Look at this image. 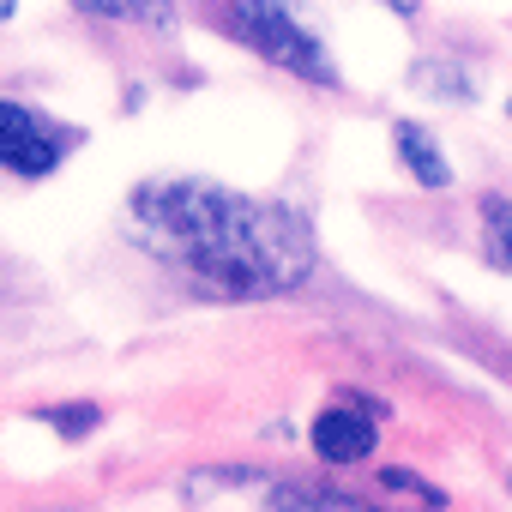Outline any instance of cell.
<instances>
[{"label": "cell", "instance_id": "6da1fadb", "mask_svg": "<svg viewBox=\"0 0 512 512\" xmlns=\"http://www.w3.org/2000/svg\"><path fill=\"white\" fill-rule=\"evenodd\" d=\"M127 211L145 247L241 302L296 290L314 272V235L296 211L217 181H145Z\"/></svg>", "mask_w": 512, "mask_h": 512}, {"label": "cell", "instance_id": "7a4b0ae2", "mask_svg": "<svg viewBox=\"0 0 512 512\" xmlns=\"http://www.w3.org/2000/svg\"><path fill=\"white\" fill-rule=\"evenodd\" d=\"M217 19L229 25L235 43H247L253 55H266L272 67L302 73L308 85H338L332 55L320 49V37H308V31L296 25V13L284 7V0H223Z\"/></svg>", "mask_w": 512, "mask_h": 512}, {"label": "cell", "instance_id": "3957f363", "mask_svg": "<svg viewBox=\"0 0 512 512\" xmlns=\"http://www.w3.org/2000/svg\"><path fill=\"white\" fill-rule=\"evenodd\" d=\"M67 157V133L31 115L25 103H0V169H13L25 181H43Z\"/></svg>", "mask_w": 512, "mask_h": 512}, {"label": "cell", "instance_id": "277c9868", "mask_svg": "<svg viewBox=\"0 0 512 512\" xmlns=\"http://www.w3.org/2000/svg\"><path fill=\"white\" fill-rule=\"evenodd\" d=\"M314 452L326 458V464H362V458H374V440H380V422L374 416H362V410H320L314 416Z\"/></svg>", "mask_w": 512, "mask_h": 512}, {"label": "cell", "instance_id": "5b68a950", "mask_svg": "<svg viewBox=\"0 0 512 512\" xmlns=\"http://www.w3.org/2000/svg\"><path fill=\"white\" fill-rule=\"evenodd\" d=\"M392 145H398V163H404L422 187H434V193H440V187H452V163L440 157L434 133H422L416 121H398V127H392Z\"/></svg>", "mask_w": 512, "mask_h": 512}, {"label": "cell", "instance_id": "8992f818", "mask_svg": "<svg viewBox=\"0 0 512 512\" xmlns=\"http://www.w3.org/2000/svg\"><path fill=\"white\" fill-rule=\"evenodd\" d=\"M482 247L500 272H512V193H488L482 199Z\"/></svg>", "mask_w": 512, "mask_h": 512}, {"label": "cell", "instance_id": "52a82bcc", "mask_svg": "<svg viewBox=\"0 0 512 512\" xmlns=\"http://www.w3.org/2000/svg\"><path fill=\"white\" fill-rule=\"evenodd\" d=\"M79 13H97V19H133V25H175V0H73Z\"/></svg>", "mask_w": 512, "mask_h": 512}, {"label": "cell", "instance_id": "ba28073f", "mask_svg": "<svg viewBox=\"0 0 512 512\" xmlns=\"http://www.w3.org/2000/svg\"><path fill=\"white\" fill-rule=\"evenodd\" d=\"M416 91H428V97H446V103H464V97H476V85H470L458 67H446V61H422V67H416Z\"/></svg>", "mask_w": 512, "mask_h": 512}, {"label": "cell", "instance_id": "9c48e42d", "mask_svg": "<svg viewBox=\"0 0 512 512\" xmlns=\"http://www.w3.org/2000/svg\"><path fill=\"white\" fill-rule=\"evenodd\" d=\"M37 422H55L67 440H79L97 428V404H49V410H37Z\"/></svg>", "mask_w": 512, "mask_h": 512}, {"label": "cell", "instance_id": "30bf717a", "mask_svg": "<svg viewBox=\"0 0 512 512\" xmlns=\"http://www.w3.org/2000/svg\"><path fill=\"white\" fill-rule=\"evenodd\" d=\"M380 482H386V488H404V494H422L428 506H440V488H428V482H422L416 470H404V464H386V470H380Z\"/></svg>", "mask_w": 512, "mask_h": 512}, {"label": "cell", "instance_id": "8fae6325", "mask_svg": "<svg viewBox=\"0 0 512 512\" xmlns=\"http://www.w3.org/2000/svg\"><path fill=\"white\" fill-rule=\"evenodd\" d=\"M380 7H392V13H422V0H380Z\"/></svg>", "mask_w": 512, "mask_h": 512}, {"label": "cell", "instance_id": "7c38bea8", "mask_svg": "<svg viewBox=\"0 0 512 512\" xmlns=\"http://www.w3.org/2000/svg\"><path fill=\"white\" fill-rule=\"evenodd\" d=\"M19 13V0H0V19H13Z\"/></svg>", "mask_w": 512, "mask_h": 512}, {"label": "cell", "instance_id": "4fadbf2b", "mask_svg": "<svg viewBox=\"0 0 512 512\" xmlns=\"http://www.w3.org/2000/svg\"><path fill=\"white\" fill-rule=\"evenodd\" d=\"M506 115H512V103H506Z\"/></svg>", "mask_w": 512, "mask_h": 512}]
</instances>
